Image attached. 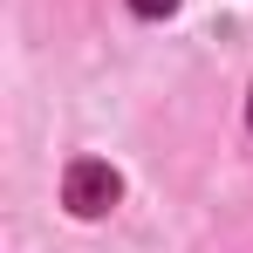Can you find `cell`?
Instances as JSON below:
<instances>
[{"label":"cell","mask_w":253,"mask_h":253,"mask_svg":"<svg viewBox=\"0 0 253 253\" xmlns=\"http://www.w3.org/2000/svg\"><path fill=\"white\" fill-rule=\"evenodd\" d=\"M124 199V178L103 165V158H76L69 178H62V206L76 212V219H103V212Z\"/></svg>","instance_id":"obj_1"},{"label":"cell","mask_w":253,"mask_h":253,"mask_svg":"<svg viewBox=\"0 0 253 253\" xmlns=\"http://www.w3.org/2000/svg\"><path fill=\"white\" fill-rule=\"evenodd\" d=\"M130 7H137V14H144V21H158V14H171V7H178V0H130Z\"/></svg>","instance_id":"obj_2"},{"label":"cell","mask_w":253,"mask_h":253,"mask_svg":"<svg viewBox=\"0 0 253 253\" xmlns=\"http://www.w3.org/2000/svg\"><path fill=\"white\" fill-rule=\"evenodd\" d=\"M247 124H253V96H247Z\"/></svg>","instance_id":"obj_3"}]
</instances>
